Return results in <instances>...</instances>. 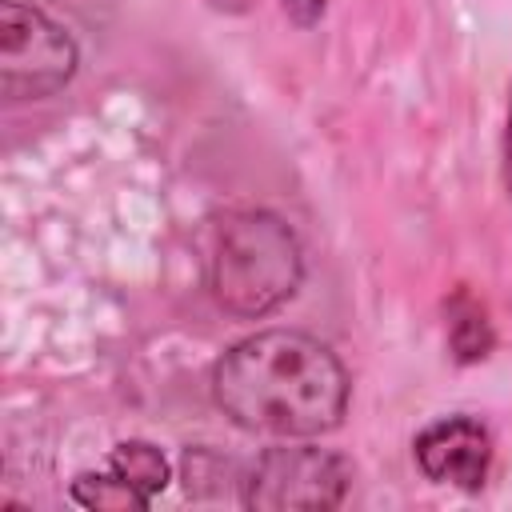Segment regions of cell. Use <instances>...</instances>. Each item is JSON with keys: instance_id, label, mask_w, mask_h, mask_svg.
Masks as SVG:
<instances>
[{"instance_id": "obj_3", "label": "cell", "mask_w": 512, "mask_h": 512, "mask_svg": "<svg viewBox=\"0 0 512 512\" xmlns=\"http://www.w3.org/2000/svg\"><path fill=\"white\" fill-rule=\"evenodd\" d=\"M76 40L36 4H0V92L40 100L60 92L76 72Z\"/></svg>"}, {"instance_id": "obj_4", "label": "cell", "mask_w": 512, "mask_h": 512, "mask_svg": "<svg viewBox=\"0 0 512 512\" xmlns=\"http://www.w3.org/2000/svg\"><path fill=\"white\" fill-rule=\"evenodd\" d=\"M352 468L344 456L312 444L268 448L244 476V504L256 512H324L348 492Z\"/></svg>"}, {"instance_id": "obj_9", "label": "cell", "mask_w": 512, "mask_h": 512, "mask_svg": "<svg viewBox=\"0 0 512 512\" xmlns=\"http://www.w3.org/2000/svg\"><path fill=\"white\" fill-rule=\"evenodd\" d=\"M324 4H328V0H280V8L288 12V20H292L296 28H312V24L324 16Z\"/></svg>"}, {"instance_id": "obj_11", "label": "cell", "mask_w": 512, "mask_h": 512, "mask_svg": "<svg viewBox=\"0 0 512 512\" xmlns=\"http://www.w3.org/2000/svg\"><path fill=\"white\" fill-rule=\"evenodd\" d=\"M208 4L220 8V12H224V8H228V12H240V8H244V0H208Z\"/></svg>"}, {"instance_id": "obj_2", "label": "cell", "mask_w": 512, "mask_h": 512, "mask_svg": "<svg viewBox=\"0 0 512 512\" xmlns=\"http://www.w3.org/2000/svg\"><path fill=\"white\" fill-rule=\"evenodd\" d=\"M304 276V252L296 232L264 208L224 216L208 264L216 304L236 320H260L280 308Z\"/></svg>"}, {"instance_id": "obj_1", "label": "cell", "mask_w": 512, "mask_h": 512, "mask_svg": "<svg viewBox=\"0 0 512 512\" xmlns=\"http://www.w3.org/2000/svg\"><path fill=\"white\" fill-rule=\"evenodd\" d=\"M212 400L244 432L288 440L320 436L336 428L348 408V372L316 336L268 328L216 360Z\"/></svg>"}, {"instance_id": "obj_5", "label": "cell", "mask_w": 512, "mask_h": 512, "mask_svg": "<svg viewBox=\"0 0 512 512\" xmlns=\"http://www.w3.org/2000/svg\"><path fill=\"white\" fill-rule=\"evenodd\" d=\"M416 464L436 484H456L464 492H476L492 464V440L484 424H476L472 416H448L416 436Z\"/></svg>"}, {"instance_id": "obj_6", "label": "cell", "mask_w": 512, "mask_h": 512, "mask_svg": "<svg viewBox=\"0 0 512 512\" xmlns=\"http://www.w3.org/2000/svg\"><path fill=\"white\" fill-rule=\"evenodd\" d=\"M448 344H452L460 364H476L492 348L488 316H484V308L468 292H456L452 304H448Z\"/></svg>"}, {"instance_id": "obj_7", "label": "cell", "mask_w": 512, "mask_h": 512, "mask_svg": "<svg viewBox=\"0 0 512 512\" xmlns=\"http://www.w3.org/2000/svg\"><path fill=\"white\" fill-rule=\"evenodd\" d=\"M108 468L120 472V476H124L136 492H144L148 500H152L156 492H164V484H168V460H164V452H160L156 444H148V440H124V444H116L112 456H108Z\"/></svg>"}, {"instance_id": "obj_10", "label": "cell", "mask_w": 512, "mask_h": 512, "mask_svg": "<svg viewBox=\"0 0 512 512\" xmlns=\"http://www.w3.org/2000/svg\"><path fill=\"white\" fill-rule=\"evenodd\" d=\"M504 184L512 196V108H508V124H504Z\"/></svg>"}, {"instance_id": "obj_8", "label": "cell", "mask_w": 512, "mask_h": 512, "mask_svg": "<svg viewBox=\"0 0 512 512\" xmlns=\"http://www.w3.org/2000/svg\"><path fill=\"white\" fill-rule=\"evenodd\" d=\"M72 500L80 508H96V512H140L152 500L144 492H136L120 472H84L72 480Z\"/></svg>"}]
</instances>
